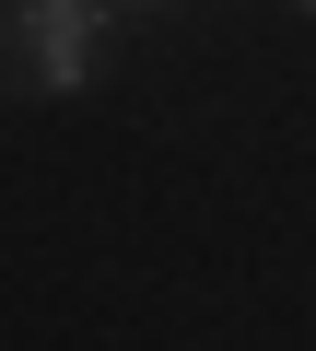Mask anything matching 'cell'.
I'll return each mask as SVG.
<instances>
[{
    "label": "cell",
    "instance_id": "1",
    "mask_svg": "<svg viewBox=\"0 0 316 351\" xmlns=\"http://www.w3.org/2000/svg\"><path fill=\"white\" fill-rule=\"evenodd\" d=\"M117 12L106 0H0V82H36V94H82L106 59Z\"/></svg>",
    "mask_w": 316,
    "mask_h": 351
},
{
    "label": "cell",
    "instance_id": "3",
    "mask_svg": "<svg viewBox=\"0 0 316 351\" xmlns=\"http://www.w3.org/2000/svg\"><path fill=\"white\" fill-rule=\"evenodd\" d=\"M304 12H316V0H304Z\"/></svg>",
    "mask_w": 316,
    "mask_h": 351
},
{
    "label": "cell",
    "instance_id": "2",
    "mask_svg": "<svg viewBox=\"0 0 316 351\" xmlns=\"http://www.w3.org/2000/svg\"><path fill=\"white\" fill-rule=\"evenodd\" d=\"M129 12H165V0H129Z\"/></svg>",
    "mask_w": 316,
    "mask_h": 351
}]
</instances>
